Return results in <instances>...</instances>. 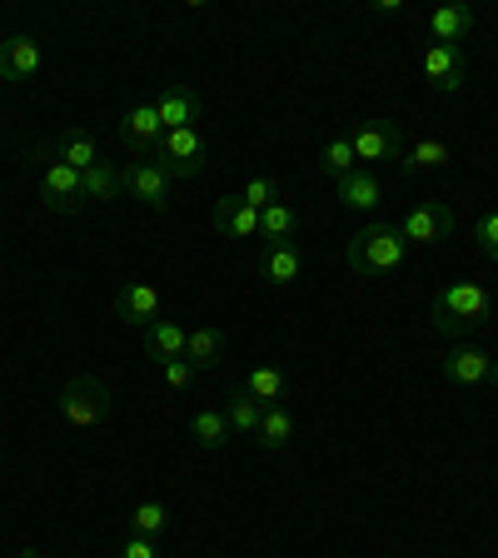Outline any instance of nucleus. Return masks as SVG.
<instances>
[{
  "label": "nucleus",
  "instance_id": "nucleus-18",
  "mask_svg": "<svg viewBox=\"0 0 498 558\" xmlns=\"http://www.w3.org/2000/svg\"><path fill=\"white\" fill-rule=\"evenodd\" d=\"M215 230L230 234V240H255L259 234V209H250L240 195L215 199Z\"/></svg>",
  "mask_w": 498,
  "mask_h": 558
},
{
  "label": "nucleus",
  "instance_id": "nucleus-25",
  "mask_svg": "<svg viewBox=\"0 0 498 558\" xmlns=\"http://www.w3.org/2000/svg\"><path fill=\"white\" fill-rule=\"evenodd\" d=\"M185 360L195 364L199 374H205V369H215V364L224 360V335H220V329H215V325H199V329H190Z\"/></svg>",
  "mask_w": 498,
  "mask_h": 558
},
{
  "label": "nucleus",
  "instance_id": "nucleus-31",
  "mask_svg": "<svg viewBox=\"0 0 498 558\" xmlns=\"http://www.w3.org/2000/svg\"><path fill=\"white\" fill-rule=\"evenodd\" d=\"M240 199H244L250 209H269L275 199H284V195H279V185L269 180V174H259V180H250V185L240 190Z\"/></svg>",
  "mask_w": 498,
  "mask_h": 558
},
{
  "label": "nucleus",
  "instance_id": "nucleus-13",
  "mask_svg": "<svg viewBox=\"0 0 498 558\" xmlns=\"http://www.w3.org/2000/svg\"><path fill=\"white\" fill-rule=\"evenodd\" d=\"M139 344H145V360L155 364H170V360H185V344H190V329L180 319H155L150 329H139Z\"/></svg>",
  "mask_w": 498,
  "mask_h": 558
},
{
  "label": "nucleus",
  "instance_id": "nucleus-8",
  "mask_svg": "<svg viewBox=\"0 0 498 558\" xmlns=\"http://www.w3.org/2000/svg\"><path fill=\"white\" fill-rule=\"evenodd\" d=\"M40 195H46V209L75 215V209H85V174L56 160L46 174H40Z\"/></svg>",
  "mask_w": 498,
  "mask_h": 558
},
{
  "label": "nucleus",
  "instance_id": "nucleus-15",
  "mask_svg": "<svg viewBox=\"0 0 498 558\" xmlns=\"http://www.w3.org/2000/svg\"><path fill=\"white\" fill-rule=\"evenodd\" d=\"M35 70H40L35 35H5L0 40V81H31Z\"/></svg>",
  "mask_w": 498,
  "mask_h": 558
},
{
  "label": "nucleus",
  "instance_id": "nucleus-10",
  "mask_svg": "<svg viewBox=\"0 0 498 558\" xmlns=\"http://www.w3.org/2000/svg\"><path fill=\"white\" fill-rule=\"evenodd\" d=\"M155 116H160V130H190L205 120V100H199L195 85H170L155 100Z\"/></svg>",
  "mask_w": 498,
  "mask_h": 558
},
{
  "label": "nucleus",
  "instance_id": "nucleus-6",
  "mask_svg": "<svg viewBox=\"0 0 498 558\" xmlns=\"http://www.w3.org/2000/svg\"><path fill=\"white\" fill-rule=\"evenodd\" d=\"M349 145H354L360 170H374L379 160H399L404 155V135H399L394 120H364V125H354Z\"/></svg>",
  "mask_w": 498,
  "mask_h": 558
},
{
  "label": "nucleus",
  "instance_id": "nucleus-20",
  "mask_svg": "<svg viewBox=\"0 0 498 558\" xmlns=\"http://www.w3.org/2000/svg\"><path fill=\"white\" fill-rule=\"evenodd\" d=\"M339 185V205L344 209H374L384 199V185L374 170H349L344 180H335Z\"/></svg>",
  "mask_w": 498,
  "mask_h": 558
},
{
  "label": "nucleus",
  "instance_id": "nucleus-35",
  "mask_svg": "<svg viewBox=\"0 0 498 558\" xmlns=\"http://www.w3.org/2000/svg\"><path fill=\"white\" fill-rule=\"evenodd\" d=\"M21 558H50V554H40V548H25V554Z\"/></svg>",
  "mask_w": 498,
  "mask_h": 558
},
{
  "label": "nucleus",
  "instance_id": "nucleus-28",
  "mask_svg": "<svg viewBox=\"0 0 498 558\" xmlns=\"http://www.w3.org/2000/svg\"><path fill=\"white\" fill-rule=\"evenodd\" d=\"M130 534H139V538H155V544H160V538L170 534V509H165L160 499H145V504H135V513H130Z\"/></svg>",
  "mask_w": 498,
  "mask_h": 558
},
{
  "label": "nucleus",
  "instance_id": "nucleus-11",
  "mask_svg": "<svg viewBox=\"0 0 498 558\" xmlns=\"http://www.w3.org/2000/svg\"><path fill=\"white\" fill-rule=\"evenodd\" d=\"M444 379L449 384H498V360H488V349H449V354H444Z\"/></svg>",
  "mask_w": 498,
  "mask_h": 558
},
{
  "label": "nucleus",
  "instance_id": "nucleus-14",
  "mask_svg": "<svg viewBox=\"0 0 498 558\" xmlns=\"http://www.w3.org/2000/svg\"><path fill=\"white\" fill-rule=\"evenodd\" d=\"M125 190L139 199L145 209H170V174L155 160H135L125 170Z\"/></svg>",
  "mask_w": 498,
  "mask_h": 558
},
{
  "label": "nucleus",
  "instance_id": "nucleus-9",
  "mask_svg": "<svg viewBox=\"0 0 498 558\" xmlns=\"http://www.w3.org/2000/svg\"><path fill=\"white\" fill-rule=\"evenodd\" d=\"M160 116H155V100H145V105H130V116L120 120V145H125L135 160H150L155 155V145H160Z\"/></svg>",
  "mask_w": 498,
  "mask_h": 558
},
{
  "label": "nucleus",
  "instance_id": "nucleus-12",
  "mask_svg": "<svg viewBox=\"0 0 498 558\" xmlns=\"http://www.w3.org/2000/svg\"><path fill=\"white\" fill-rule=\"evenodd\" d=\"M160 310H165L160 290H155V284H145V279H130L125 290L116 294V314L125 319V325H135V329H150L155 319H160Z\"/></svg>",
  "mask_w": 498,
  "mask_h": 558
},
{
  "label": "nucleus",
  "instance_id": "nucleus-29",
  "mask_svg": "<svg viewBox=\"0 0 498 558\" xmlns=\"http://www.w3.org/2000/svg\"><path fill=\"white\" fill-rule=\"evenodd\" d=\"M125 190V170H116L110 160H95L85 170V199H116Z\"/></svg>",
  "mask_w": 498,
  "mask_h": 558
},
{
  "label": "nucleus",
  "instance_id": "nucleus-34",
  "mask_svg": "<svg viewBox=\"0 0 498 558\" xmlns=\"http://www.w3.org/2000/svg\"><path fill=\"white\" fill-rule=\"evenodd\" d=\"M120 558H160V544H155V538L130 534L125 544H120Z\"/></svg>",
  "mask_w": 498,
  "mask_h": 558
},
{
  "label": "nucleus",
  "instance_id": "nucleus-4",
  "mask_svg": "<svg viewBox=\"0 0 498 558\" xmlns=\"http://www.w3.org/2000/svg\"><path fill=\"white\" fill-rule=\"evenodd\" d=\"M205 150H209V145H205V135H199V125H190V130H165L150 160L160 165L170 180H195V174L205 170Z\"/></svg>",
  "mask_w": 498,
  "mask_h": 558
},
{
  "label": "nucleus",
  "instance_id": "nucleus-2",
  "mask_svg": "<svg viewBox=\"0 0 498 558\" xmlns=\"http://www.w3.org/2000/svg\"><path fill=\"white\" fill-rule=\"evenodd\" d=\"M409 255V240L399 234V225H364L360 234H349L344 259L354 275H394Z\"/></svg>",
  "mask_w": 498,
  "mask_h": 558
},
{
  "label": "nucleus",
  "instance_id": "nucleus-7",
  "mask_svg": "<svg viewBox=\"0 0 498 558\" xmlns=\"http://www.w3.org/2000/svg\"><path fill=\"white\" fill-rule=\"evenodd\" d=\"M418 70H424L429 90H439V95H459L469 81V60L459 46H429L424 60H418Z\"/></svg>",
  "mask_w": 498,
  "mask_h": 558
},
{
  "label": "nucleus",
  "instance_id": "nucleus-19",
  "mask_svg": "<svg viewBox=\"0 0 498 558\" xmlns=\"http://www.w3.org/2000/svg\"><path fill=\"white\" fill-rule=\"evenodd\" d=\"M50 155H56L60 165H70V170H81V174L100 160L90 130H65V135H56V140H50Z\"/></svg>",
  "mask_w": 498,
  "mask_h": 558
},
{
  "label": "nucleus",
  "instance_id": "nucleus-3",
  "mask_svg": "<svg viewBox=\"0 0 498 558\" xmlns=\"http://www.w3.org/2000/svg\"><path fill=\"white\" fill-rule=\"evenodd\" d=\"M110 409H116V395H110V384H105L100 374H75V379L60 389V414H65L75 429L105 424Z\"/></svg>",
  "mask_w": 498,
  "mask_h": 558
},
{
  "label": "nucleus",
  "instance_id": "nucleus-30",
  "mask_svg": "<svg viewBox=\"0 0 498 558\" xmlns=\"http://www.w3.org/2000/svg\"><path fill=\"white\" fill-rule=\"evenodd\" d=\"M319 170H325L329 180H344L349 170H360V160H354V145H349V135H344V140H329L325 155H319Z\"/></svg>",
  "mask_w": 498,
  "mask_h": 558
},
{
  "label": "nucleus",
  "instance_id": "nucleus-27",
  "mask_svg": "<svg viewBox=\"0 0 498 558\" xmlns=\"http://www.w3.org/2000/svg\"><path fill=\"white\" fill-rule=\"evenodd\" d=\"M294 230H300V215H294L290 199H275L269 209H259V240L279 244V240H294Z\"/></svg>",
  "mask_w": 498,
  "mask_h": 558
},
{
  "label": "nucleus",
  "instance_id": "nucleus-24",
  "mask_svg": "<svg viewBox=\"0 0 498 558\" xmlns=\"http://www.w3.org/2000/svg\"><path fill=\"white\" fill-rule=\"evenodd\" d=\"M449 165V145L444 140H414V145H404V155H399V170L404 174H424V170H444Z\"/></svg>",
  "mask_w": 498,
  "mask_h": 558
},
{
  "label": "nucleus",
  "instance_id": "nucleus-33",
  "mask_svg": "<svg viewBox=\"0 0 498 558\" xmlns=\"http://www.w3.org/2000/svg\"><path fill=\"white\" fill-rule=\"evenodd\" d=\"M160 379L170 384V389H190V384L199 379V369L190 360H170V364H160Z\"/></svg>",
  "mask_w": 498,
  "mask_h": 558
},
{
  "label": "nucleus",
  "instance_id": "nucleus-22",
  "mask_svg": "<svg viewBox=\"0 0 498 558\" xmlns=\"http://www.w3.org/2000/svg\"><path fill=\"white\" fill-rule=\"evenodd\" d=\"M224 418H230V434H259V418H265V404L250 399L244 384H234L230 399H224Z\"/></svg>",
  "mask_w": 498,
  "mask_h": 558
},
{
  "label": "nucleus",
  "instance_id": "nucleus-1",
  "mask_svg": "<svg viewBox=\"0 0 498 558\" xmlns=\"http://www.w3.org/2000/svg\"><path fill=\"white\" fill-rule=\"evenodd\" d=\"M434 329H439L444 339H459V335H474L478 325H488V314H494V300H488L484 284H474V279H453V284H444L439 294H434Z\"/></svg>",
  "mask_w": 498,
  "mask_h": 558
},
{
  "label": "nucleus",
  "instance_id": "nucleus-26",
  "mask_svg": "<svg viewBox=\"0 0 498 558\" xmlns=\"http://www.w3.org/2000/svg\"><path fill=\"white\" fill-rule=\"evenodd\" d=\"M259 449H269V453H279V449H290V439H294V414L284 404H269L265 409V418H259Z\"/></svg>",
  "mask_w": 498,
  "mask_h": 558
},
{
  "label": "nucleus",
  "instance_id": "nucleus-5",
  "mask_svg": "<svg viewBox=\"0 0 498 558\" xmlns=\"http://www.w3.org/2000/svg\"><path fill=\"white\" fill-rule=\"evenodd\" d=\"M453 230H459V220H453V209L439 205V199H418L404 215V225H399V234L409 244H418V250H439L444 240H453Z\"/></svg>",
  "mask_w": 498,
  "mask_h": 558
},
{
  "label": "nucleus",
  "instance_id": "nucleus-23",
  "mask_svg": "<svg viewBox=\"0 0 498 558\" xmlns=\"http://www.w3.org/2000/svg\"><path fill=\"white\" fill-rule=\"evenodd\" d=\"M244 389H250V399H259L265 409L269 404H284V395H290V374L279 369V364H255Z\"/></svg>",
  "mask_w": 498,
  "mask_h": 558
},
{
  "label": "nucleus",
  "instance_id": "nucleus-16",
  "mask_svg": "<svg viewBox=\"0 0 498 558\" xmlns=\"http://www.w3.org/2000/svg\"><path fill=\"white\" fill-rule=\"evenodd\" d=\"M474 25H478V15H474V5H469V0H449V5H439V11L429 15L434 46H459Z\"/></svg>",
  "mask_w": 498,
  "mask_h": 558
},
{
  "label": "nucleus",
  "instance_id": "nucleus-21",
  "mask_svg": "<svg viewBox=\"0 0 498 558\" xmlns=\"http://www.w3.org/2000/svg\"><path fill=\"white\" fill-rule=\"evenodd\" d=\"M190 439H195V449L220 453L224 444H230V418H224V409H199V414L190 418Z\"/></svg>",
  "mask_w": 498,
  "mask_h": 558
},
{
  "label": "nucleus",
  "instance_id": "nucleus-32",
  "mask_svg": "<svg viewBox=\"0 0 498 558\" xmlns=\"http://www.w3.org/2000/svg\"><path fill=\"white\" fill-rule=\"evenodd\" d=\"M474 240H478V250H484V255L498 265V209H488L484 220L474 225Z\"/></svg>",
  "mask_w": 498,
  "mask_h": 558
},
{
  "label": "nucleus",
  "instance_id": "nucleus-17",
  "mask_svg": "<svg viewBox=\"0 0 498 558\" xmlns=\"http://www.w3.org/2000/svg\"><path fill=\"white\" fill-rule=\"evenodd\" d=\"M259 275H265V284H275V290H284V284H294V279L304 275V255L294 240H279V244H265V259H259Z\"/></svg>",
  "mask_w": 498,
  "mask_h": 558
}]
</instances>
